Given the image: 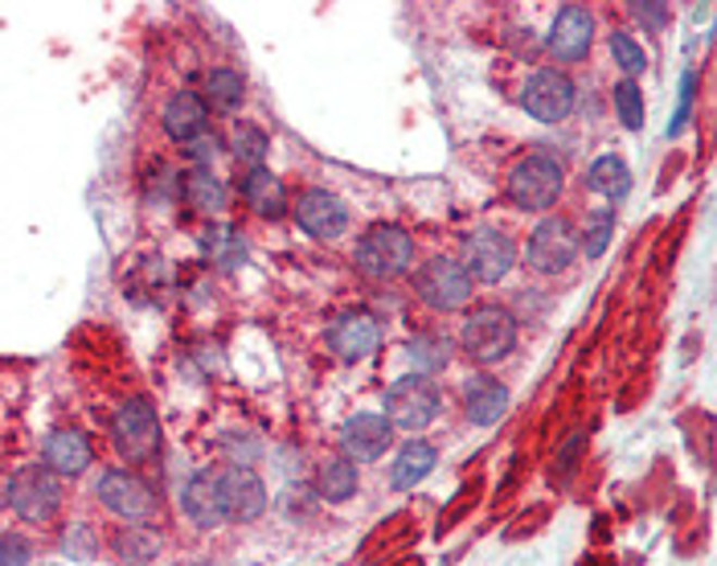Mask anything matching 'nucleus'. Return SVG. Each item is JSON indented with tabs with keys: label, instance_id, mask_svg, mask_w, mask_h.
Segmentation results:
<instances>
[{
	"label": "nucleus",
	"instance_id": "obj_30",
	"mask_svg": "<svg viewBox=\"0 0 717 566\" xmlns=\"http://www.w3.org/2000/svg\"><path fill=\"white\" fill-rule=\"evenodd\" d=\"M201 247H206V255H210L218 267H234L246 259V247H243V234L234 231V226H210L206 231V238H201Z\"/></svg>",
	"mask_w": 717,
	"mask_h": 566
},
{
	"label": "nucleus",
	"instance_id": "obj_2",
	"mask_svg": "<svg viewBox=\"0 0 717 566\" xmlns=\"http://www.w3.org/2000/svg\"><path fill=\"white\" fill-rule=\"evenodd\" d=\"M459 349L480 361V366H496L505 361L512 349H517V320L508 308H496V304H484L468 312L463 329H459Z\"/></svg>",
	"mask_w": 717,
	"mask_h": 566
},
{
	"label": "nucleus",
	"instance_id": "obj_20",
	"mask_svg": "<svg viewBox=\"0 0 717 566\" xmlns=\"http://www.w3.org/2000/svg\"><path fill=\"white\" fill-rule=\"evenodd\" d=\"M243 197L246 206L255 213H263V218H283L287 213V189H283V181L275 173H267L263 164L243 177Z\"/></svg>",
	"mask_w": 717,
	"mask_h": 566
},
{
	"label": "nucleus",
	"instance_id": "obj_16",
	"mask_svg": "<svg viewBox=\"0 0 717 566\" xmlns=\"http://www.w3.org/2000/svg\"><path fill=\"white\" fill-rule=\"evenodd\" d=\"M390 440H394V427H390L385 415L361 410V415H353L349 423L341 427V447H345V460L349 464H373L390 447Z\"/></svg>",
	"mask_w": 717,
	"mask_h": 566
},
{
	"label": "nucleus",
	"instance_id": "obj_1",
	"mask_svg": "<svg viewBox=\"0 0 717 566\" xmlns=\"http://www.w3.org/2000/svg\"><path fill=\"white\" fill-rule=\"evenodd\" d=\"M561 185H566V177H561L558 157H549V152H529V157H521L512 164V173H508V181H505V194L517 210L545 213L561 197Z\"/></svg>",
	"mask_w": 717,
	"mask_h": 566
},
{
	"label": "nucleus",
	"instance_id": "obj_22",
	"mask_svg": "<svg viewBox=\"0 0 717 566\" xmlns=\"http://www.w3.org/2000/svg\"><path fill=\"white\" fill-rule=\"evenodd\" d=\"M181 514L189 517L197 530H213V526H222V509H218L213 477L185 480V489H181Z\"/></svg>",
	"mask_w": 717,
	"mask_h": 566
},
{
	"label": "nucleus",
	"instance_id": "obj_29",
	"mask_svg": "<svg viewBox=\"0 0 717 566\" xmlns=\"http://www.w3.org/2000/svg\"><path fill=\"white\" fill-rule=\"evenodd\" d=\"M316 493L324 501H349L357 493V468L349 460H329L316 472Z\"/></svg>",
	"mask_w": 717,
	"mask_h": 566
},
{
	"label": "nucleus",
	"instance_id": "obj_31",
	"mask_svg": "<svg viewBox=\"0 0 717 566\" xmlns=\"http://www.w3.org/2000/svg\"><path fill=\"white\" fill-rule=\"evenodd\" d=\"M615 111H619V120L628 132H640L644 127V95L635 87V78H623L619 87H615Z\"/></svg>",
	"mask_w": 717,
	"mask_h": 566
},
{
	"label": "nucleus",
	"instance_id": "obj_11",
	"mask_svg": "<svg viewBox=\"0 0 717 566\" xmlns=\"http://www.w3.org/2000/svg\"><path fill=\"white\" fill-rule=\"evenodd\" d=\"M578 250H582V243H578L574 226L566 222V218H542L537 222V231L529 234V267L533 271H542V275H558V271H566V267L578 259Z\"/></svg>",
	"mask_w": 717,
	"mask_h": 566
},
{
	"label": "nucleus",
	"instance_id": "obj_4",
	"mask_svg": "<svg viewBox=\"0 0 717 566\" xmlns=\"http://www.w3.org/2000/svg\"><path fill=\"white\" fill-rule=\"evenodd\" d=\"M410 263H415V238L394 222L369 226V234L357 247V267L373 280H394V275L410 271Z\"/></svg>",
	"mask_w": 717,
	"mask_h": 566
},
{
	"label": "nucleus",
	"instance_id": "obj_23",
	"mask_svg": "<svg viewBox=\"0 0 717 566\" xmlns=\"http://www.w3.org/2000/svg\"><path fill=\"white\" fill-rule=\"evenodd\" d=\"M586 185H591V194L607 197V201H619V197H628L631 189V173H628V160L607 152V157H598L591 164V173H586Z\"/></svg>",
	"mask_w": 717,
	"mask_h": 566
},
{
	"label": "nucleus",
	"instance_id": "obj_33",
	"mask_svg": "<svg viewBox=\"0 0 717 566\" xmlns=\"http://www.w3.org/2000/svg\"><path fill=\"white\" fill-rule=\"evenodd\" d=\"M611 231H615V213H611V206H603V210L591 218V231H586L582 250H586L591 259H598V255L607 250V243H611Z\"/></svg>",
	"mask_w": 717,
	"mask_h": 566
},
{
	"label": "nucleus",
	"instance_id": "obj_35",
	"mask_svg": "<svg viewBox=\"0 0 717 566\" xmlns=\"http://www.w3.org/2000/svg\"><path fill=\"white\" fill-rule=\"evenodd\" d=\"M628 9H631V17L640 21L644 29H665V21H668V4H652V0H631Z\"/></svg>",
	"mask_w": 717,
	"mask_h": 566
},
{
	"label": "nucleus",
	"instance_id": "obj_5",
	"mask_svg": "<svg viewBox=\"0 0 717 566\" xmlns=\"http://www.w3.org/2000/svg\"><path fill=\"white\" fill-rule=\"evenodd\" d=\"M9 509L25 521V526H46L62 509V480L50 468H21L9 480Z\"/></svg>",
	"mask_w": 717,
	"mask_h": 566
},
{
	"label": "nucleus",
	"instance_id": "obj_14",
	"mask_svg": "<svg viewBox=\"0 0 717 566\" xmlns=\"http://www.w3.org/2000/svg\"><path fill=\"white\" fill-rule=\"evenodd\" d=\"M329 349L341 361H366L378 345H382V324L369 317V312H345L329 324Z\"/></svg>",
	"mask_w": 717,
	"mask_h": 566
},
{
	"label": "nucleus",
	"instance_id": "obj_15",
	"mask_svg": "<svg viewBox=\"0 0 717 566\" xmlns=\"http://www.w3.org/2000/svg\"><path fill=\"white\" fill-rule=\"evenodd\" d=\"M296 222L312 238H341L345 226H349V210L345 201L329 189H304L296 197Z\"/></svg>",
	"mask_w": 717,
	"mask_h": 566
},
{
	"label": "nucleus",
	"instance_id": "obj_3",
	"mask_svg": "<svg viewBox=\"0 0 717 566\" xmlns=\"http://www.w3.org/2000/svg\"><path fill=\"white\" fill-rule=\"evenodd\" d=\"M438 410H443V390L427 373H403L385 394V419H390V427H403V431L431 427L438 419Z\"/></svg>",
	"mask_w": 717,
	"mask_h": 566
},
{
	"label": "nucleus",
	"instance_id": "obj_10",
	"mask_svg": "<svg viewBox=\"0 0 717 566\" xmlns=\"http://www.w3.org/2000/svg\"><path fill=\"white\" fill-rule=\"evenodd\" d=\"M99 501H103L107 514L123 517L127 526H136V521H148V517L157 514V496H152V489L144 484L136 472H123V468H111V472H103L99 477Z\"/></svg>",
	"mask_w": 717,
	"mask_h": 566
},
{
	"label": "nucleus",
	"instance_id": "obj_27",
	"mask_svg": "<svg viewBox=\"0 0 717 566\" xmlns=\"http://www.w3.org/2000/svg\"><path fill=\"white\" fill-rule=\"evenodd\" d=\"M115 554H120V563H127V566L152 563L160 554V533L140 530V526H123V530L115 533Z\"/></svg>",
	"mask_w": 717,
	"mask_h": 566
},
{
	"label": "nucleus",
	"instance_id": "obj_32",
	"mask_svg": "<svg viewBox=\"0 0 717 566\" xmlns=\"http://www.w3.org/2000/svg\"><path fill=\"white\" fill-rule=\"evenodd\" d=\"M611 58L619 62V71L631 74V78L647 71V53L640 50V41H631L628 34H615L611 37Z\"/></svg>",
	"mask_w": 717,
	"mask_h": 566
},
{
	"label": "nucleus",
	"instance_id": "obj_6",
	"mask_svg": "<svg viewBox=\"0 0 717 566\" xmlns=\"http://www.w3.org/2000/svg\"><path fill=\"white\" fill-rule=\"evenodd\" d=\"M111 440H115V447H120V456L127 464L152 460L160 452V423H157L152 403L127 398V403L115 410V419H111Z\"/></svg>",
	"mask_w": 717,
	"mask_h": 566
},
{
	"label": "nucleus",
	"instance_id": "obj_9",
	"mask_svg": "<svg viewBox=\"0 0 717 566\" xmlns=\"http://www.w3.org/2000/svg\"><path fill=\"white\" fill-rule=\"evenodd\" d=\"M521 107L526 115H533L537 124H561L574 111V83L561 71H533L526 90H521Z\"/></svg>",
	"mask_w": 717,
	"mask_h": 566
},
{
	"label": "nucleus",
	"instance_id": "obj_12",
	"mask_svg": "<svg viewBox=\"0 0 717 566\" xmlns=\"http://www.w3.org/2000/svg\"><path fill=\"white\" fill-rule=\"evenodd\" d=\"M512 263H517V247L500 231H475L463 247V267H468L472 283H500L512 271Z\"/></svg>",
	"mask_w": 717,
	"mask_h": 566
},
{
	"label": "nucleus",
	"instance_id": "obj_38",
	"mask_svg": "<svg viewBox=\"0 0 717 566\" xmlns=\"http://www.w3.org/2000/svg\"><path fill=\"white\" fill-rule=\"evenodd\" d=\"M185 152H189L193 160H210L213 152H218V144H213V136H201V140L185 144Z\"/></svg>",
	"mask_w": 717,
	"mask_h": 566
},
{
	"label": "nucleus",
	"instance_id": "obj_28",
	"mask_svg": "<svg viewBox=\"0 0 717 566\" xmlns=\"http://www.w3.org/2000/svg\"><path fill=\"white\" fill-rule=\"evenodd\" d=\"M267 148H271V140H267V132L259 124L230 127V157L238 160V164H246V169H259L267 160Z\"/></svg>",
	"mask_w": 717,
	"mask_h": 566
},
{
	"label": "nucleus",
	"instance_id": "obj_8",
	"mask_svg": "<svg viewBox=\"0 0 717 566\" xmlns=\"http://www.w3.org/2000/svg\"><path fill=\"white\" fill-rule=\"evenodd\" d=\"M415 287H419V296L431 308L438 312H455V308H463V304L472 300V275H468V267L459 263V259H447V255H438V259H427L419 267V275H415Z\"/></svg>",
	"mask_w": 717,
	"mask_h": 566
},
{
	"label": "nucleus",
	"instance_id": "obj_18",
	"mask_svg": "<svg viewBox=\"0 0 717 566\" xmlns=\"http://www.w3.org/2000/svg\"><path fill=\"white\" fill-rule=\"evenodd\" d=\"M505 410H508V390L500 386L492 373H475L472 382L463 386V415H468L475 427L500 423Z\"/></svg>",
	"mask_w": 717,
	"mask_h": 566
},
{
	"label": "nucleus",
	"instance_id": "obj_24",
	"mask_svg": "<svg viewBox=\"0 0 717 566\" xmlns=\"http://www.w3.org/2000/svg\"><path fill=\"white\" fill-rule=\"evenodd\" d=\"M452 354H455L452 336H443V333H422V336H415V341L406 345V361H410V370L427 373V378H431L435 370H447Z\"/></svg>",
	"mask_w": 717,
	"mask_h": 566
},
{
	"label": "nucleus",
	"instance_id": "obj_26",
	"mask_svg": "<svg viewBox=\"0 0 717 566\" xmlns=\"http://www.w3.org/2000/svg\"><path fill=\"white\" fill-rule=\"evenodd\" d=\"M201 99L210 111H234V107H243L246 99V83L238 71H230V66H218V71L206 74V87H201Z\"/></svg>",
	"mask_w": 717,
	"mask_h": 566
},
{
	"label": "nucleus",
	"instance_id": "obj_37",
	"mask_svg": "<svg viewBox=\"0 0 717 566\" xmlns=\"http://www.w3.org/2000/svg\"><path fill=\"white\" fill-rule=\"evenodd\" d=\"M578 447H582V435H570V440H566V447H561L558 452V468L561 472H570V468H574V456H578Z\"/></svg>",
	"mask_w": 717,
	"mask_h": 566
},
{
	"label": "nucleus",
	"instance_id": "obj_34",
	"mask_svg": "<svg viewBox=\"0 0 717 566\" xmlns=\"http://www.w3.org/2000/svg\"><path fill=\"white\" fill-rule=\"evenodd\" d=\"M34 550L17 533H0V566H29Z\"/></svg>",
	"mask_w": 717,
	"mask_h": 566
},
{
	"label": "nucleus",
	"instance_id": "obj_17",
	"mask_svg": "<svg viewBox=\"0 0 717 566\" xmlns=\"http://www.w3.org/2000/svg\"><path fill=\"white\" fill-rule=\"evenodd\" d=\"M41 460H46V468H50L53 477L71 480V477H83L90 468V460H95V452H90V440L83 435V431H53L50 440H46V447H41Z\"/></svg>",
	"mask_w": 717,
	"mask_h": 566
},
{
	"label": "nucleus",
	"instance_id": "obj_25",
	"mask_svg": "<svg viewBox=\"0 0 717 566\" xmlns=\"http://www.w3.org/2000/svg\"><path fill=\"white\" fill-rule=\"evenodd\" d=\"M181 194H185V201H189L193 210H201V213L226 210V185L213 177L210 169H193V173H185Z\"/></svg>",
	"mask_w": 717,
	"mask_h": 566
},
{
	"label": "nucleus",
	"instance_id": "obj_13",
	"mask_svg": "<svg viewBox=\"0 0 717 566\" xmlns=\"http://www.w3.org/2000/svg\"><path fill=\"white\" fill-rule=\"evenodd\" d=\"M591 41H595V17H591V9L561 4L554 25H549V37H545V50L554 53L558 62H578V58H586Z\"/></svg>",
	"mask_w": 717,
	"mask_h": 566
},
{
	"label": "nucleus",
	"instance_id": "obj_36",
	"mask_svg": "<svg viewBox=\"0 0 717 566\" xmlns=\"http://www.w3.org/2000/svg\"><path fill=\"white\" fill-rule=\"evenodd\" d=\"M62 554H71V558H90V554H95V538H90L87 526H74V530L62 538Z\"/></svg>",
	"mask_w": 717,
	"mask_h": 566
},
{
	"label": "nucleus",
	"instance_id": "obj_19",
	"mask_svg": "<svg viewBox=\"0 0 717 566\" xmlns=\"http://www.w3.org/2000/svg\"><path fill=\"white\" fill-rule=\"evenodd\" d=\"M206 120H210V107L197 90H176L173 99L164 103V132L173 140L189 144L206 132Z\"/></svg>",
	"mask_w": 717,
	"mask_h": 566
},
{
	"label": "nucleus",
	"instance_id": "obj_7",
	"mask_svg": "<svg viewBox=\"0 0 717 566\" xmlns=\"http://www.w3.org/2000/svg\"><path fill=\"white\" fill-rule=\"evenodd\" d=\"M213 493H218V509L222 521H255L267 509V489L263 477L246 464H230L213 477Z\"/></svg>",
	"mask_w": 717,
	"mask_h": 566
},
{
	"label": "nucleus",
	"instance_id": "obj_39",
	"mask_svg": "<svg viewBox=\"0 0 717 566\" xmlns=\"http://www.w3.org/2000/svg\"><path fill=\"white\" fill-rule=\"evenodd\" d=\"M689 103H693V71L684 74V90H681V111H677V120H672V127L684 124V115H689Z\"/></svg>",
	"mask_w": 717,
	"mask_h": 566
},
{
	"label": "nucleus",
	"instance_id": "obj_21",
	"mask_svg": "<svg viewBox=\"0 0 717 566\" xmlns=\"http://www.w3.org/2000/svg\"><path fill=\"white\" fill-rule=\"evenodd\" d=\"M438 464V452L431 447V443H406L403 452H398V460H394V468H390V484L398 489V493H406V489H415V484H422V480L435 472Z\"/></svg>",
	"mask_w": 717,
	"mask_h": 566
}]
</instances>
